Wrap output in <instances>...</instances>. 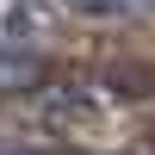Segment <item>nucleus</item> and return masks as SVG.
I'll list each match as a JSON object with an SVG mask.
<instances>
[{
    "label": "nucleus",
    "instance_id": "1",
    "mask_svg": "<svg viewBox=\"0 0 155 155\" xmlns=\"http://www.w3.org/2000/svg\"><path fill=\"white\" fill-rule=\"evenodd\" d=\"M62 6L87 12V19H137V12H149L155 0H62Z\"/></svg>",
    "mask_w": 155,
    "mask_h": 155
},
{
    "label": "nucleus",
    "instance_id": "2",
    "mask_svg": "<svg viewBox=\"0 0 155 155\" xmlns=\"http://www.w3.org/2000/svg\"><path fill=\"white\" fill-rule=\"evenodd\" d=\"M19 81H31V62H25V56H6V50H0V87H19Z\"/></svg>",
    "mask_w": 155,
    "mask_h": 155
}]
</instances>
